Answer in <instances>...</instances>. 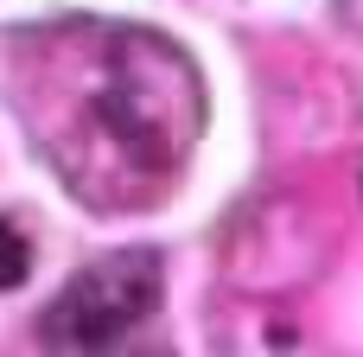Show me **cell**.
Listing matches in <instances>:
<instances>
[{
	"label": "cell",
	"instance_id": "cell-1",
	"mask_svg": "<svg viewBox=\"0 0 363 357\" xmlns=\"http://www.w3.org/2000/svg\"><path fill=\"white\" fill-rule=\"evenodd\" d=\"M19 96L51 166L102 211L160 192L204 128L198 70L147 26H57Z\"/></svg>",
	"mask_w": 363,
	"mask_h": 357
},
{
	"label": "cell",
	"instance_id": "cell-2",
	"mask_svg": "<svg viewBox=\"0 0 363 357\" xmlns=\"http://www.w3.org/2000/svg\"><path fill=\"white\" fill-rule=\"evenodd\" d=\"M153 307H160V262L147 249H121V256H102L64 281V294L45 307L38 339L51 351H108Z\"/></svg>",
	"mask_w": 363,
	"mask_h": 357
},
{
	"label": "cell",
	"instance_id": "cell-3",
	"mask_svg": "<svg viewBox=\"0 0 363 357\" xmlns=\"http://www.w3.org/2000/svg\"><path fill=\"white\" fill-rule=\"evenodd\" d=\"M26 268H32V249H26V236L0 217V294H6V287H19V281H26Z\"/></svg>",
	"mask_w": 363,
	"mask_h": 357
}]
</instances>
